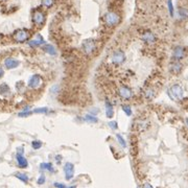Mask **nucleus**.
I'll return each mask as SVG.
<instances>
[{"mask_svg":"<svg viewBox=\"0 0 188 188\" xmlns=\"http://www.w3.org/2000/svg\"><path fill=\"white\" fill-rule=\"evenodd\" d=\"M104 21L105 24L109 27H114V26L118 25L120 22V16L115 12H108L104 16Z\"/></svg>","mask_w":188,"mask_h":188,"instance_id":"f257e3e1","label":"nucleus"},{"mask_svg":"<svg viewBox=\"0 0 188 188\" xmlns=\"http://www.w3.org/2000/svg\"><path fill=\"white\" fill-rule=\"evenodd\" d=\"M168 96L173 101H181L184 97V91L182 87L178 84L173 85L168 89Z\"/></svg>","mask_w":188,"mask_h":188,"instance_id":"f03ea898","label":"nucleus"},{"mask_svg":"<svg viewBox=\"0 0 188 188\" xmlns=\"http://www.w3.org/2000/svg\"><path fill=\"white\" fill-rule=\"evenodd\" d=\"M96 49V43L93 39H87L82 44V50L86 56H91Z\"/></svg>","mask_w":188,"mask_h":188,"instance_id":"7ed1b4c3","label":"nucleus"},{"mask_svg":"<svg viewBox=\"0 0 188 188\" xmlns=\"http://www.w3.org/2000/svg\"><path fill=\"white\" fill-rule=\"evenodd\" d=\"M30 32L29 30L25 29V28H22V29H17L13 34V39L15 42L17 43H24L29 39Z\"/></svg>","mask_w":188,"mask_h":188,"instance_id":"20e7f679","label":"nucleus"},{"mask_svg":"<svg viewBox=\"0 0 188 188\" xmlns=\"http://www.w3.org/2000/svg\"><path fill=\"white\" fill-rule=\"evenodd\" d=\"M32 22H34L35 25L41 27V26L44 25L45 20H46V17H45V14L43 13L42 11H40V10H37V11H35L34 13H32Z\"/></svg>","mask_w":188,"mask_h":188,"instance_id":"39448f33","label":"nucleus"},{"mask_svg":"<svg viewBox=\"0 0 188 188\" xmlns=\"http://www.w3.org/2000/svg\"><path fill=\"white\" fill-rule=\"evenodd\" d=\"M126 62V54L122 50H116L112 54L111 56V63L114 65H122Z\"/></svg>","mask_w":188,"mask_h":188,"instance_id":"423d86ee","label":"nucleus"},{"mask_svg":"<svg viewBox=\"0 0 188 188\" xmlns=\"http://www.w3.org/2000/svg\"><path fill=\"white\" fill-rule=\"evenodd\" d=\"M118 95H119L122 99L128 101V99H131L133 97V91L128 86H121V87H119V89H118Z\"/></svg>","mask_w":188,"mask_h":188,"instance_id":"0eeeda50","label":"nucleus"},{"mask_svg":"<svg viewBox=\"0 0 188 188\" xmlns=\"http://www.w3.org/2000/svg\"><path fill=\"white\" fill-rule=\"evenodd\" d=\"M42 84H43L42 77L38 74H35L32 75L29 79V81H28V87H29L30 89H39V88L42 86Z\"/></svg>","mask_w":188,"mask_h":188,"instance_id":"6e6552de","label":"nucleus"},{"mask_svg":"<svg viewBox=\"0 0 188 188\" xmlns=\"http://www.w3.org/2000/svg\"><path fill=\"white\" fill-rule=\"evenodd\" d=\"M64 173H65V178L66 180H71L74 176V165L70 162H67L64 165Z\"/></svg>","mask_w":188,"mask_h":188,"instance_id":"1a4fd4ad","label":"nucleus"},{"mask_svg":"<svg viewBox=\"0 0 188 188\" xmlns=\"http://www.w3.org/2000/svg\"><path fill=\"white\" fill-rule=\"evenodd\" d=\"M141 38H142V40H143L144 43H146V44H148V45H152L156 42V36H155L152 32H150V30L144 32Z\"/></svg>","mask_w":188,"mask_h":188,"instance_id":"9d476101","label":"nucleus"},{"mask_svg":"<svg viewBox=\"0 0 188 188\" xmlns=\"http://www.w3.org/2000/svg\"><path fill=\"white\" fill-rule=\"evenodd\" d=\"M16 158H17V163H18V165H19V167H21V168H25V167L28 166L27 160H26L23 156V148H20V153L18 152Z\"/></svg>","mask_w":188,"mask_h":188,"instance_id":"9b49d317","label":"nucleus"},{"mask_svg":"<svg viewBox=\"0 0 188 188\" xmlns=\"http://www.w3.org/2000/svg\"><path fill=\"white\" fill-rule=\"evenodd\" d=\"M173 58L175 60L180 61L185 57V49H184L182 46H177L175 47V49H173Z\"/></svg>","mask_w":188,"mask_h":188,"instance_id":"f8f14e48","label":"nucleus"},{"mask_svg":"<svg viewBox=\"0 0 188 188\" xmlns=\"http://www.w3.org/2000/svg\"><path fill=\"white\" fill-rule=\"evenodd\" d=\"M4 65L7 69H14L19 66V61L14 58H7L4 60Z\"/></svg>","mask_w":188,"mask_h":188,"instance_id":"ddd939ff","label":"nucleus"},{"mask_svg":"<svg viewBox=\"0 0 188 188\" xmlns=\"http://www.w3.org/2000/svg\"><path fill=\"white\" fill-rule=\"evenodd\" d=\"M44 39L42 38V36L41 35H38L37 36L36 39H34V40H30L28 41V45H29L30 47H39L40 45L44 44Z\"/></svg>","mask_w":188,"mask_h":188,"instance_id":"4468645a","label":"nucleus"},{"mask_svg":"<svg viewBox=\"0 0 188 188\" xmlns=\"http://www.w3.org/2000/svg\"><path fill=\"white\" fill-rule=\"evenodd\" d=\"M169 69H170V72L171 73H173V74H178V73L181 72L182 65L177 61V62L171 63V64H170V68H169Z\"/></svg>","mask_w":188,"mask_h":188,"instance_id":"2eb2a0df","label":"nucleus"},{"mask_svg":"<svg viewBox=\"0 0 188 188\" xmlns=\"http://www.w3.org/2000/svg\"><path fill=\"white\" fill-rule=\"evenodd\" d=\"M43 50H44L45 52H47L48 54H50V56H56L57 54V50L56 48H54L52 45L50 44H46L43 46Z\"/></svg>","mask_w":188,"mask_h":188,"instance_id":"dca6fc26","label":"nucleus"},{"mask_svg":"<svg viewBox=\"0 0 188 188\" xmlns=\"http://www.w3.org/2000/svg\"><path fill=\"white\" fill-rule=\"evenodd\" d=\"M106 116L108 118H112L114 116V111L113 107L109 101H106Z\"/></svg>","mask_w":188,"mask_h":188,"instance_id":"f3484780","label":"nucleus"},{"mask_svg":"<svg viewBox=\"0 0 188 188\" xmlns=\"http://www.w3.org/2000/svg\"><path fill=\"white\" fill-rule=\"evenodd\" d=\"M40 167H41V169H43V170H48V171L54 170V167H52L51 163H41Z\"/></svg>","mask_w":188,"mask_h":188,"instance_id":"a211bd4d","label":"nucleus"},{"mask_svg":"<svg viewBox=\"0 0 188 188\" xmlns=\"http://www.w3.org/2000/svg\"><path fill=\"white\" fill-rule=\"evenodd\" d=\"M9 92H10V88L7 84H1V85H0V94L4 95V94L9 93Z\"/></svg>","mask_w":188,"mask_h":188,"instance_id":"6ab92c4d","label":"nucleus"},{"mask_svg":"<svg viewBox=\"0 0 188 188\" xmlns=\"http://www.w3.org/2000/svg\"><path fill=\"white\" fill-rule=\"evenodd\" d=\"M85 120L87 122H91V123H96V122L98 121V119H97L95 116L90 115V114H88V115L85 116Z\"/></svg>","mask_w":188,"mask_h":188,"instance_id":"aec40b11","label":"nucleus"},{"mask_svg":"<svg viewBox=\"0 0 188 188\" xmlns=\"http://www.w3.org/2000/svg\"><path fill=\"white\" fill-rule=\"evenodd\" d=\"M41 3H42L43 7L49 9L54 4V0H41Z\"/></svg>","mask_w":188,"mask_h":188,"instance_id":"412c9836","label":"nucleus"},{"mask_svg":"<svg viewBox=\"0 0 188 188\" xmlns=\"http://www.w3.org/2000/svg\"><path fill=\"white\" fill-rule=\"evenodd\" d=\"M16 178L21 180V181L24 182V183H27L28 182V177H27V175H25V173H16Z\"/></svg>","mask_w":188,"mask_h":188,"instance_id":"4be33fe9","label":"nucleus"},{"mask_svg":"<svg viewBox=\"0 0 188 188\" xmlns=\"http://www.w3.org/2000/svg\"><path fill=\"white\" fill-rule=\"evenodd\" d=\"M179 15H180V17L183 18V19L188 18V10L184 9V7H180L179 9Z\"/></svg>","mask_w":188,"mask_h":188,"instance_id":"5701e85b","label":"nucleus"},{"mask_svg":"<svg viewBox=\"0 0 188 188\" xmlns=\"http://www.w3.org/2000/svg\"><path fill=\"white\" fill-rule=\"evenodd\" d=\"M121 108H122V111L124 112V114H126V116L132 115V109H131V107L129 105H123Z\"/></svg>","mask_w":188,"mask_h":188,"instance_id":"b1692460","label":"nucleus"},{"mask_svg":"<svg viewBox=\"0 0 188 188\" xmlns=\"http://www.w3.org/2000/svg\"><path fill=\"white\" fill-rule=\"evenodd\" d=\"M116 138H117V141L119 142L120 145H121L122 148H126V140L123 139V137H122L120 134H117V135H116Z\"/></svg>","mask_w":188,"mask_h":188,"instance_id":"393cba45","label":"nucleus"},{"mask_svg":"<svg viewBox=\"0 0 188 188\" xmlns=\"http://www.w3.org/2000/svg\"><path fill=\"white\" fill-rule=\"evenodd\" d=\"M167 7H168V11H169L170 16L173 17V1H171V0H168V1H167Z\"/></svg>","mask_w":188,"mask_h":188,"instance_id":"a878e982","label":"nucleus"},{"mask_svg":"<svg viewBox=\"0 0 188 188\" xmlns=\"http://www.w3.org/2000/svg\"><path fill=\"white\" fill-rule=\"evenodd\" d=\"M32 146L34 150H39V148H41V146H42V143H41L40 141H32Z\"/></svg>","mask_w":188,"mask_h":188,"instance_id":"bb28decb","label":"nucleus"},{"mask_svg":"<svg viewBox=\"0 0 188 188\" xmlns=\"http://www.w3.org/2000/svg\"><path fill=\"white\" fill-rule=\"evenodd\" d=\"M154 95H155V93H154V91H153L152 89H148V91L145 92V96L148 97V99L153 98V97H154Z\"/></svg>","mask_w":188,"mask_h":188,"instance_id":"cd10ccee","label":"nucleus"},{"mask_svg":"<svg viewBox=\"0 0 188 188\" xmlns=\"http://www.w3.org/2000/svg\"><path fill=\"white\" fill-rule=\"evenodd\" d=\"M48 109L47 108H39V109L34 110V113H47Z\"/></svg>","mask_w":188,"mask_h":188,"instance_id":"c85d7f7f","label":"nucleus"},{"mask_svg":"<svg viewBox=\"0 0 188 188\" xmlns=\"http://www.w3.org/2000/svg\"><path fill=\"white\" fill-rule=\"evenodd\" d=\"M108 124H109V126L112 129V130H116V129L118 128V124H117V122H116V121H110Z\"/></svg>","mask_w":188,"mask_h":188,"instance_id":"c756f323","label":"nucleus"},{"mask_svg":"<svg viewBox=\"0 0 188 188\" xmlns=\"http://www.w3.org/2000/svg\"><path fill=\"white\" fill-rule=\"evenodd\" d=\"M30 114H32V112L28 111V112H21V113H19L18 115H19L20 117H25V116H29Z\"/></svg>","mask_w":188,"mask_h":188,"instance_id":"7c9ffc66","label":"nucleus"},{"mask_svg":"<svg viewBox=\"0 0 188 188\" xmlns=\"http://www.w3.org/2000/svg\"><path fill=\"white\" fill-rule=\"evenodd\" d=\"M45 183V176H41L40 178L38 179V184H40V185H42V184Z\"/></svg>","mask_w":188,"mask_h":188,"instance_id":"2f4dec72","label":"nucleus"},{"mask_svg":"<svg viewBox=\"0 0 188 188\" xmlns=\"http://www.w3.org/2000/svg\"><path fill=\"white\" fill-rule=\"evenodd\" d=\"M54 187L56 188H66L64 184H61V183H54Z\"/></svg>","mask_w":188,"mask_h":188,"instance_id":"473e14b6","label":"nucleus"},{"mask_svg":"<svg viewBox=\"0 0 188 188\" xmlns=\"http://www.w3.org/2000/svg\"><path fill=\"white\" fill-rule=\"evenodd\" d=\"M143 188H154L152 185H151L150 183H146V184H144V186H143Z\"/></svg>","mask_w":188,"mask_h":188,"instance_id":"72a5a7b5","label":"nucleus"},{"mask_svg":"<svg viewBox=\"0 0 188 188\" xmlns=\"http://www.w3.org/2000/svg\"><path fill=\"white\" fill-rule=\"evenodd\" d=\"M56 160H57V162H58V163H60V161L62 160V157H61L60 155H59V156H57V157H56Z\"/></svg>","mask_w":188,"mask_h":188,"instance_id":"f704fd0d","label":"nucleus"},{"mask_svg":"<svg viewBox=\"0 0 188 188\" xmlns=\"http://www.w3.org/2000/svg\"><path fill=\"white\" fill-rule=\"evenodd\" d=\"M3 74H4V71H3L2 68H0V79L3 76Z\"/></svg>","mask_w":188,"mask_h":188,"instance_id":"c9c22d12","label":"nucleus"},{"mask_svg":"<svg viewBox=\"0 0 188 188\" xmlns=\"http://www.w3.org/2000/svg\"><path fill=\"white\" fill-rule=\"evenodd\" d=\"M68 188H76V187H75V186L73 185V186H70V187H68Z\"/></svg>","mask_w":188,"mask_h":188,"instance_id":"e433bc0d","label":"nucleus"},{"mask_svg":"<svg viewBox=\"0 0 188 188\" xmlns=\"http://www.w3.org/2000/svg\"><path fill=\"white\" fill-rule=\"evenodd\" d=\"M186 122H187V124H188V119H186Z\"/></svg>","mask_w":188,"mask_h":188,"instance_id":"4c0bfd02","label":"nucleus"},{"mask_svg":"<svg viewBox=\"0 0 188 188\" xmlns=\"http://www.w3.org/2000/svg\"><path fill=\"white\" fill-rule=\"evenodd\" d=\"M0 38H1V34H0Z\"/></svg>","mask_w":188,"mask_h":188,"instance_id":"58836bf2","label":"nucleus"}]
</instances>
